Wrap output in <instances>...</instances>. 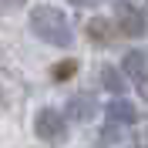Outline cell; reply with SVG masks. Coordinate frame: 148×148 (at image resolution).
<instances>
[{"instance_id":"1","label":"cell","mask_w":148,"mask_h":148,"mask_svg":"<svg viewBox=\"0 0 148 148\" xmlns=\"http://www.w3.org/2000/svg\"><path fill=\"white\" fill-rule=\"evenodd\" d=\"M30 30H34L44 44H54V47H71L74 44L71 20H67L57 7H34L30 10Z\"/></svg>"},{"instance_id":"2","label":"cell","mask_w":148,"mask_h":148,"mask_svg":"<svg viewBox=\"0 0 148 148\" xmlns=\"http://www.w3.org/2000/svg\"><path fill=\"white\" fill-rule=\"evenodd\" d=\"M34 131H37V138L47 141V145H61V141L67 138V121H64L61 111L40 108V111H37V118H34Z\"/></svg>"},{"instance_id":"3","label":"cell","mask_w":148,"mask_h":148,"mask_svg":"<svg viewBox=\"0 0 148 148\" xmlns=\"http://www.w3.org/2000/svg\"><path fill=\"white\" fill-rule=\"evenodd\" d=\"M114 27L125 37H141V30H145V14H141V7L121 0L118 7H114Z\"/></svg>"},{"instance_id":"4","label":"cell","mask_w":148,"mask_h":148,"mask_svg":"<svg viewBox=\"0 0 148 148\" xmlns=\"http://www.w3.org/2000/svg\"><path fill=\"white\" fill-rule=\"evenodd\" d=\"M121 64H125V74L135 81V88L148 98V57L141 54V51H131V54H125Z\"/></svg>"},{"instance_id":"5","label":"cell","mask_w":148,"mask_h":148,"mask_svg":"<svg viewBox=\"0 0 148 148\" xmlns=\"http://www.w3.org/2000/svg\"><path fill=\"white\" fill-rule=\"evenodd\" d=\"M94 111H98V101H94L91 94H77V98H71V104H67V114H71L74 121H91Z\"/></svg>"},{"instance_id":"6","label":"cell","mask_w":148,"mask_h":148,"mask_svg":"<svg viewBox=\"0 0 148 148\" xmlns=\"http://www.w3.org/2000/svg\"><path fill=\"white\" fill-rule=\"evenodd\" d=\"M88 37H91L94 44H111V40H114V24H111V20H104V17H91L88 20Z\"/></svg>"},{"instance_id":"7","label":"cell","mask_w":148,"mask_h":148,"mask_svg":"<svg viewBox=\"0 0 148 148\" xmlns=\"http://www.w3.org/2000/svg\"><path fill=\"white\" fill-rule=\"evenodd\" d=\"M108 121L111 125H135L138 121V111L131 101H111L108 104Z\"/></svg>"},{"instance_id":"8","label":"cell","mask_w":148,"mask_h":148,"mask_svg":"<svg viewBox=\"0 0 148 148\" xmlns=\"http://www.w3.org/2000/svg\"><path fill=\"white\" fill-rule=\"evenodd\" d=\"M101 81H104V88H108L111 94H121V91H125V81H121V74L114 71V67H104V71H101Z\"/></svg>"},{"instance_id":"9","label":"cell","mask_w":148,"mask_h":148,"mask_svg":"<svg viewBox=\"0 0 148 148\" xmlns=\"http://www.w3.org/2000/svg\"><path fill=\"white\" fill-rule=\"evenodd\" d=\"M74 71H77V64H74V61H64V64H57L54 71H51V77H54V81H67Z\"/></svg>"},{"instance_id":"10","label":"cell","mask_w":148,"mask_h":148,"mask_svg":"<svg viewBox=\"0 0 148 148\" xmlns=\"http://www.w3.org/2000/svg\"><path fill=\"white\" fill-rule=\"evenodd\" d=\"M71 3H77V7H88V3H94V0H71Z\"/></svg>"},{"instance_id":"11","label":"cell","mask_w":148,"mask_h":148,"mask_svg":"<svg viewBox=\"0 0 148 148\" xmlns=\"http://www.w3.org/2000/svg\"><path fill=\"white\" fill-rule=\"evenodd\" d=\"M0 10H3V0H0Z\"/></svg>"}]
</instances>
